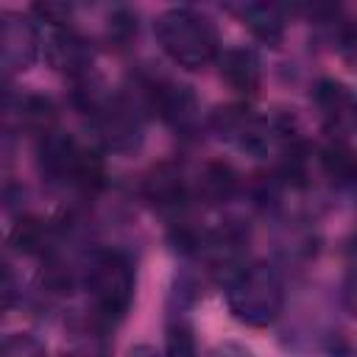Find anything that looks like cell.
Instances as JSON below:
<instances>
[{
    "mask_svg": "<svg viewBox=\"0 0 357 357\" xmlns=\"http://www.w3.org/2000/svg\"><path fill=\"white\" fill-rule=\"evenodd\" d=\"M162 50L187 70H201L218 59V31L212 20L192 8H167L153 25Z\"/></svg>",
    "mask_w": 357,
    "mask_h": 357,
    "instance_id": "cell-1",
    "label": "cell"
},
{
    "mask_svg": "<svg viewBox=\"0 0 357 357\" xmlns=\"http://www.w3.org/2000/svg\"><path fill=\"white\" fill-rule=\"evenodd\" d=\"M226 298L237 321L248 326H265L279 315L284 290L276 271H271L268 265H251L229 282Z\"/></svg>",
    "mask_w": 357,
    "mask_h": 357,
    "instance_id": "cell-2",
    "label": "cell"
},
{
    "mask_svg": "<svg viewBox=\"0 0 357 357\" xmlns=\"http://www.w3.org/2000/svg\"><path fill=\"white\" fill-rule=\"evenodd\" d=\"M86 284H89V293L98 310L106 318H120L128 310V301L134 293V273L123 254L100 251L89 265Z\"/></svg>",
    "mask_w": 357,
    "mask_h": 357,
    "instance_id": "cell-3",
    "label": "cell"
},
{
    "mask_svg": "<svg viewBox=\"0 0 357 357\" xmlns=\"http://www.w3.org/2000/svg\"><path fill=\"white\" fill-rule=\"evenodd\" d=\"M98 131L112 151H131L139 142V123L134 112L114 100L98 106Z\"/></svg>",
    "mask_w": 357,
    "mask_h": 357,
    "instance_id": "cell-4",
    "label": "cell"
},
{
    "mask_svg": "<svg viewBox=\"0 0 357 357\" xmlns=\"http://www.w3.org/2000/svg\"><path fill=\"white\" fill-rule=\"evenodd\" d=\"M47 61L53 70L67 73V75H78L86 73L92 64V50L89 42L84 36H78L75 31H59L47 39Z\"/></svg>",
    "mask_w": 357,
    "mask_h": 357,
    "instance_id": "cell-5",
    "label": "cell"
},
{
    "mask_svg": "<svg viewBox=\"0 0 357 357\" xmlns=\"http://www.w3.org/2000/svg\"><path fill=\"white\" fill-rule=\"evenodd\" d=\"M0 45H3V61L8 70H25L36 56V33H33L31 22H25L22 17H14V14H8L3 20Z\"/></svg>",
    "mask_w": 357,
    "mask_h": 357,
    "instance_id": "cell-6",
    "label": "cell"
},
{
    "mask_svg": "<svg viewBox=\"0 0 357 357\" xmlns=\"http://www.w3.org/2000/svg\"><path fill=\"white\" fill-rule=\"evenodd\" d=\"M84 148L67 137V134H56V131H47L42 145H39V165L47 176L53 178H70L73 181V173L78 167V159H81Z\"/></svg>",
    "mask_w": 357,
    "mask_h": 357,
    "instance_id": "cell-7",
    "label": "cell"
},
{
    "mask_svg": "<svg viewBox=\"0 0 357 357\" xmlns=\"http://www.w3.org/2000/svg\"><path fill=\"white\" fill-rule=\"evenodd\" d=\"M220 75L226 78V84L243 95H254L257 86H259V59L254 50H245V47H234V50H226L220 56Z\"/></svg>",
    "mask_w": 357,
    "mask_h": 357,
    "instance_id": "cell-8",
    "label": "cell"
},
{
    "mask_svg": "<svg viewBox=\"0 0 357 357\" xmlns=\"http://www.w3.org/2000/svg\"><path fill=\"white\" fill-rule=\"evenodd\" d=\"M153 106L159 109V114L176 126L184 128L192 123L195 117V98L190 92V86H167V89H156L153 92Z\"/></svg>",
    "mask_w": 357,
    "mask_h": 357,
    "instance_id": "cell-9",
    "label": "cell"
},
{
    "mask_svg": "<svg viewBox=\"0 0 357 357\" xmlns=\"http://www.w3.org/2000/svg\"><path fill=\"white\" fill-rule=\"evenodd\" d=\"M145 195L151 204H156L159 209H173L181 204L184 195V184L176 167L170 165H159L148 178H145Z\"/></svg>",
    "mask_w": 357,
    "mask_h": 357,
    "instance_id": "cell-10",
    "label": "cell"
},
{
    "mask_svg": "<svg viewBox=\"0 0 357 357\" xmlns=\"http://www.w3.org/2000/svg\"><path fill=\"white\" fill-rule=\"evenodd\" d=\"M243 20H245L248 31L257 39H262L265 45H271V47H276L282 42V36H284V20H282L279 8H273V6L251 3V6L243 8Z\"/></svg>",
    "mask_w": 357,
    "mask_h": 357,
    "instance_id": "cell-11",
    "label": "cell"
},
{
    "mask_svg": "<svg viewBox=\"0 0 357 357\" xmlns=\"http://www.w3.org/2000/svg\"><path fill=\"white\" fill-rule=\"evenodd\" d=\"M234 170L223 162H212L204 167V176H201V195L209 201V204H220L226 201L231 192H234Z\"/></svg>",
    "mask_w": 357,
    "mask_h": 357,
    "instance_id": "cell-12",
    "label": "cell"
},
{
    "mask_svg": "<svg viewBox=\"0 0 357 357\" xmlns=\"http://www.w3.org/2000/svg\"><path fill=\"white\" fill-rule=\"evenodd\" d=\"M11 243L22 254H42L47 243V226L36 218H22L11 231Z\"/></svg>",
    "mask_w": 357,
    "mask_h": 357,
    "instance_id": "cell-13",
    "label": "cell"
},
{
    "mask_svg": "<svg viewBox=\"0 0 357 357\" xmlns=\"http://www.w3.org/2000/svg\"><path fill=\"white\" fill-rule=\"evenodd\" d=\"M324 170L337 181H351L357 176V156L346 145H326L321 151Z\"/></svg>",
    "mask_w": 357,
    "mask_h": 357,
    "instance_id": "cell-14",
    "label": "cell"
},
{
    "mask_svg": "<svg viewBox=\"0 0 357 357\" xmlns=\"http://www.w3.org/2000/svg\"><path fill=\"white\" fill-rule=\"evenodd\" d=\"M20 117L28 128L33 131H47L53 117H56V106L50 98H42V95H25L22 98V106H20Z\"/></svg>",
    "mask_w": 357,
    "mask_h": 357,
    "instance_id": "cell-15",
    "label": "cell"
},
{
    "mask_svg": "<svg viewBox=\"0 0 357 357\" xmlns=\"http://www.w3.org/2000/svg\"><path fill=\"white\" fill-rule=\"evenodd\" d=\"M315 100H318V106H321L326 114H340V112L349 106V92H346L343 84L326 78V81L318 84V89H315Z\"/></svg>",
    "mask_w": 357,
    "mask_h": 357,
    "instance_id": "cell-16",
    "label": "cell"
},
{
    "mask_svg": "<svg viewBox=\"0 0 357 357\" xmlns=\"http://www.w3.org/2000/svg\"><path fill=\"white\" fill-rule=\"evenodd\" d=\"M165 357H198V351H195V337H192L190 326L176 324V326L167 329Z\"/></svg>",
    "mask_w": 357,
    "mask_h": 357,
    "instance_id": "cell-17",
    "label": "cell"
},
{
    "mask_svg": "<svg viewBox=\"0 0 357 357\" xmlns=\"http://www.w3.org/2000/svg\"><path fill=\"white\" fill-rule=\"evenodd\" d=\"M33 11L50 22V25H64L70 17H73V6L70 3H56V0H45V3H36Z\"/></svg>",
    "mask_w": 357,
    "mask_h": 357,
    "instance_id": "cell-18",
    "label": "cell"
},
{
    "mask_svg": "<svg viewBox=\"0 0 357 357\" xmlns=\"http://www.w3.org/2000/svg\"><path fill=\"white\" fill-rule=\"evenodd\" d=\"M128 357H159L151 346H134L131 351H128Z\"/></svg>",
    "mask_w": 357,
    "mask_h": 357,
    "instance_id": "cell-19",
    "label": "cell"
},
{
    "mask_svg": "<svg viewBox=\"0 0 357 357\" xmlns=\"http://www.w3.org/2000/svg\"><path fill=\"white\" fill-rule=\"evenodd\" d=\"M354 120H357V106H354Z\"/></svg>",
    "mask_w": 357,
    "mask_h": 357,
    "instance_id": "cell-20",
    "label": "cell"
}]
</instances>
